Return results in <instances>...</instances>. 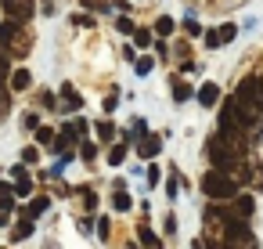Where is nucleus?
Instances as JSON below:
<instances>
[{
	"instance_id": "nucleus-14",
	"label": "nucleus",
	"mask_w": 263,
	"mask_h": 249,
	"mask_svg": "<svg viewBox=\"0 0 263 249\" xmlns=\"http://www.w3.org/2000/svg\"><path fill=\"white\" fill-rule=\"evenodd\" d=\"M47 206H51V202H47V199H44V195H36V199H33V202H29V217H40V213H44V209H47Z\"/></svg>"
},
{
	"instance_id": "nucleus-17",
	"label": "nucleus",
	"mask_w": 263,
	"mask_h": 249,
	"mask_svg": "<svg viewBox=\"0 0 263 249\" xmlns=\"http://www.w3.org/2000/svg\"><path fill=\"white\" fill-rule=\"evenodd\" d=\"M36 141H40V145H51V141H54V130H51V127H36Z\"/></svg>"
},
{
	"instance_id": "nucleus-21",
	"label": "nucleus",
	"mask_w": 263,
	"mask_h": 249,
	"mask_svg": "<svg viewBox=\"0 0 263 249\" xmlns=\"http://www.w3.org/2000/svg\"><path fill=\"white\" fill-rule=\"evenodd\" d=\"M155 29H159L162 37H170V33H173V19H159V22H155Z\"/></svg>"
},
{
	"instance_id": "nucleus-20",
	"label": "nucleus",
	"mask_w": 263,
	"mask_h": 249,
	"mask_svg": "<svg viewBox=\"0 0 263 249\" xmlns=\"http://www.w3.org/2000/svg\"><path fill=\"white\" fill-rule=\"evenodd\" d=\"M252 184H256V191H263V163L252 166Z\"/></svg>"
},
{
	"instance_id": "nucleus-22",
	"label": "nucleus",
	"mask_w": 263,
	"mask_h": 249,
	"mask_svg": "<svg viewBox=\"0 0 263 249\" xmlns=\"http://www.w3.org/2000/svg\"><path fill=\"white\" fill-rule=\"evenodd\" d=\"M123 159H126V148H112V152H108V163H112V166H119Z\"/></svg>"
},
{
	"instance_id": "nucleus-4",
	"label": "nucleus",
	"mask_w": 263,
	"mask_h": 249,
	"mask_svg": "<svg viewBox=\"0 0 263 249\" xmlns=\"http://www.w3.org/2000/svg\"><path fill=\"white\" fill-rule=\"evenodd\" d=\"M238 101H241V109L252 116V123H256V116H263V80H256V76H249V80H241V87H238V94H234Z\"/></svg>"
},
{
	"instance_id": "nucleus-3",
	"label": "nucleus",
	"mask_w": 263,
	"mask_h": 249,
	"mask_svg": "<svg viewBox=\"0 0 263 249\" xmlns=\"http://www.w3.org/2000/svg\"><path fill=\"white\" fill-rule=\"evenodd\" d=\"M202 191L209 199H238V184L227 177V170H216V166L202 177Z\"/></svg>"
},
{
	"instance_id": "nucleus-23",
	"label": "nucleus",
	"mask_w": 263,
	"mask_h": 249,
	"mask_svg": "<svg viewBox=\"0 0 263 249\" xmlns=\"http://www.w3.org/2000/svg\"><path fill=\"white\" fill-rule=\"evenodd\" d=\"M134 69H137V76H144V73L152 69V58H141V62H134Z\"/></svg>"
},
{
	"instance_id": "nucleus-18",
	"label": "nucleus",
	"mask_w": 263,
	"mask_h": 249,
	"mask_svg": "<svg viewBox=\"0 0 263 249\" xmlns=\"http://www.w3.org/2000/svg\"><path fill=\"white\" fill-rule=\"evenodd\" d=\"M112 209L126 213V209H130V195H126V191H116V206H112Z\"/></svg>"
},
{
	"instance_id": "nucleus-6",
	"label": "nucleus",
	"mask_w": 263,
	"mask_h": 249,
	"mask_svg": "<svg viewBox=\"0 0 263 249\" xmlns=\"http://www.w3.org/2000/svg\"><path fill=\"white\" fill-rule=\"evenodd\" d=\"M4 11H8L11 19L29 22V19L36 15V0H4Z\"/></svg>"
},
{
	"instance_id": "nucleus-25",
	"label": "nucleus",
	"mask_w": 263,
	"mask_h": 249,
	"mask_svg": "<svg viewBox=\"0 0 263 249\" xmlns=\"http://www.w3.org/2000/svg\"><path fill=\"white\" fill-rule=\"evenodd\" d=\"M141 242H144V245H159V238H155L152 231H141Z\"/></svg>"
},
{
	"instance_id": "nucleus-16",
	"label": "nucleus",
	"mask_w": 263,
	"mask_h": 249,
	"mask_svg": "<svg viewBox=\"0 0 263 249\" xmlns=\"http://www.w3.org/2000/svg\"><path fill=\"white\" fill-rule=\"evenodd\" d=\"M29 235H33V224H29V220H22V224L15 227V235H11V238H15V242H22V238H29Z\"/></svg>"
},
{
	"instance_id": "nucleus-15",
	"label": "nucleus",
	"mask_w": 263,
	"mask_h": 249,
	"mask_svg": "<svg viewBox=\"0 0 263 249\" xmlns=\"http://www.w3.org/2000/svg\"><path fill=\"white\" fill-rule=\"evenodd\" d=\"M173 98H177V101H187V98H191V87L177 80V83H173Z\"/></svg>"
},
{
	"instance_id": "nucleus-7",
	"label": "nucleus",
	"mask_w": 263,
	"mask_h": 249,
	"mask_svg": "<svg viewBox=\"0 0 263 249\" xmlns=\"http://www.w3.org/2000/svg\"><path fill=\"white\" fill-rule=\"evenodd\" d=\"M234 40V26H220V29H213V37L205 40L209 47H220V44H231Z\"/></svg>"
},
{
	"instance_id": "nucleus-9",
	"label": "nucleus",
	"mask_w": 263,
	"mask_h": 249,
	"mask_svg": "<svg viewBox=\"0 0 263 249\" xmlns=\"http://www.w3.org/2000/svg\"><path fill=\"white\" fill-rule=\"evenodd\" d=\"M252 209H256V202H252L249 195H238V199H234V213H238V217H252Z\"/></svg>"
},
{
	"instance_id": "nucleus-5",
	"label": "nucleus",
	"mask_w": 263,
	"mask_h": 249,
	"mask_svg": "<svg viewBox=\"0 0 263 249\" xmlns=\"http://www.w3.org/2000/svg\"><path fill=\"white\" fill-rule=\"evenodd\" d=\"M241 220H245V217H238V213H223V231H227V242L249 245V242H252V235H249V227H245Z\"/></svg>"
},
{
	"instance_id": "nucleus-1",
	"label": "nucleus",
	"mask_w": 263,
	"mask_h": 249,
	"mask_svg": "<svg viewBox=\"0 0 263 249\" xmlns=\"http://www.w3.org/2000/svg\"><path fill=\"white\" fill-rule=\"evenodd\" d=\"M0 44H4L15 58H26V51H29V33H26V22L22 19H4V26H0Z\"/></svg>"
},
{
	"instance_id": "nucleus-11",
	"label": "nucleus",
	"mask_w": 263,
	"mask_h": 249,
	"mask_svg": "<svg viewBox=\"0 0 263 249\" xmlns=\"http://www.w3.org/2000/svg\"><path fill=\"white\" fill-rule=\"evenodd\" d=\"M29 83H33V76H29L26 69H18V73L11 76V91H29Z\"/></svg>"
},
{
	"instance_id": "nucleus-8",
	"label": "nucleus",
	"mask_w": 263,
	"mask_h": 249,
	"mask_svg": "<svg viewBox=\"0 0 263 249\" xmlns=\"http://www.w3.org/2000/svg\"><path fill=\"white\" fill-rule=\"evenodd\" d=\"M198 101H202V105H216V101H220V87H216V83H202V87H198Z\"/></svg>"
},
{
	"instance_id": "nucleus-24",
	"label": "nucleus",
	"mask_w": 263,
	"mask_h": 249,
	"mask_svg": "<svg viewBox=\"0 0 263 249\" xmlns=\"http://www.w3.org/2000/svg\"><path fill=\"white\" fill-rule=\"evenodd\" d=\"M98 137L108 141V137H112V123H101V127H98Z\"/></svg>"
},
{
	"instance_id": "nucleus-12",
	"label": "nucleus",
	"mask_w": 263,
	"mask_h": 249,
	"mask_svg": "<svg viewBox=\"0 0 263 249\" xmlns=\"http://www.w3.org/2000/svg\"><path fill=\"white\" fill-rule=\"evenodd\" d=\"M15 177H18V184H15V195H29V191H33V181L26 177V170H15Z\"/></svg>"
},
{
	"instance_id": "nucleus-19",
	"label": "nucleus",
	"mask_w": 263,
	"mask_h": 249,
	"mask_svg": "<svg viewBox=\"0 0 263 249\" xmlns=\"http://www.w3.org/2000/svg\"><path fill=\"white\" fill-rule=\"evenodd\" d=\"M134 44H137V47H148V44H152V33H148V29H137V33H134Z\"/></svg>"
},
{
	"instance_id": "nucleus-10",
	"label": "nucleus",
	"mask_w": 263,
	"mask_h": 249,
	"mask_svg": "<svg viewBox=\"0 0 263 249\" xmlns=\"http://www.w3.org/2000/svg\"><path fill=\"white\" fill-rule=\"evenodd\" d=\"M4 73H8V65H4V58H0V80H4ZM8 101H11V91H4V83H0V116L8 112Z\"/></svg>"
},
{
	"instance_id": "nucleus-2",
	"label": "nucleus",
	"mask_w": 263,
	"mask_h": 249,
	"mask_svg": "<svg viewBox=\"0 0 263 249\" xmlns=\"http://www.w3.org/2000/svg\"><path fill=\"white\" fill-rule=\"evenodd\" d=\"M205 152H209V163H213L216 170H227V173H231V170L238 166V155H241V152H238V148H234V145H231V141H227L223 134L209 137Z\"/></svg>"
},
{
	"instance_id": "nucleus-13",
	"label": "nucleus",
	"mask_w": 263,
	"mask_h": 249,
	"mask_svg": "<svg viewBox=\"0 0 263 249\" xmlns=\"http://www.w3.org/2000/svg\"><path fill=\"white\" fill-rule=\"evenodd\" d=\"M144 159H152V155H159V137H144V145L137 148Z\"/></svg>"
}]
</instances>
